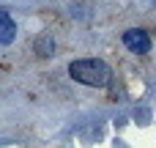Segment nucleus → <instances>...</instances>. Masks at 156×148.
I'll list each match as a JSON object with an SVG mask.
<instances>
[{"label":"nucleus","mask_w":156,"mask_h":148,"mask_svg":"<svg viewBox=\"0 0 156 148\" xmlns=\"http://www.w3.org/2000/svg\"><path fill=\"white\" fill-rule=\"evenodd\" d=\"M69 74L71 80L82 82V85H90V88H104L110 85V66L99 58H80V60H71L69 63Z\"/></svg>","instance_id":"obj_1"},{"label":"nucleus","mask_w":156,"mask_h":148,"mask_svg":"<svg viewBox=\"0 0 156 148\" xmlns=\"http://www.w3.org/2000/svg\"><path fill=\"white\" fill-rule=\"evenodd\" d=\"M16 36V25L11 19V14L5 8H0V44H11Z\"/></svg>","instance_id":"obj_3"},{"label":"nucleus","mask_w":156,"mask_h":148,"mask_svg":"<svg viewBox=\"0 0 156 148\" xmlns=\"http://www.w3.org/2000/svg\"><path fill=\"white\" fill-rule=\"evenodd\" d=\"M123 44L134 52V55H145L151 49V36L145 30H126L123 33Z\"/></svg>","instance_id":"obj_2"},{"label":"nucleus","mask_w":156,"mask_h":148,"mask_svg":"<svg viewBox=\"0 0 156 148\" xmlns=\"http://www.w3.org/2000/svg\"><path fill=\"white\" fill-rule=\"evenodd\" d=\"M36 52H38L41 58H49V55L55 52V38H52V36H47V33H44V36H38V38H36Z\"/></svg>","instance_id":"obj_4"}]
</instances>
